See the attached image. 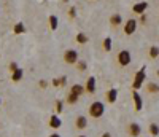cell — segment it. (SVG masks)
<instances>
[{"instance_id": "cell-1", "label": "cell", "mask_w": 159, "mask_h": 137, "mask_svg": "<svg viewBox=\"0 0 159 137\" xmlns=\"http://www.w3.org/2000/svg\"><path fill=\"white\" fill-rule=\"evenodd\" d=\"M103 113H105V105H103V102L96 101V102L91 104V107H89V115H91L92 118H96V120H97V118H102Z\"/></svg>"}, {"instance_id": "cell-2", "label": "cell", "mask_w": 159, "mask_h": 137, "mask_svg": "<svg viewBox=\"0 0 159 137\" xmlns=\"http://www.w3.org/2000/svg\"><path fill=\"white\" fill-rule=\"evenodd\" d=\"M145 80H147V67H142L140 70L135 73V77H134V81H132V89L139 91L143 86V81Z\"/></svg>"}, {"instance_id": "cell-3", "label": "cell", "mask_w": 159, "mask_h": 137, "mask_svg": "<svg viewBox=\"0 0 159 137\" xmlns=\"http://www.w3.org/2000/svg\"><path fill=\"white\" fill-rule=\"evenodd\" d=\"M130 61H132V56H130V53L127 51V50H121L118 53V64L119 65H129L130 64Z\"/></svg>"}, {"instance_id": "cell-4", "label": "cell", "mask_w": 159, "mask_h": 137, "mask_svg": "<svg viewBox=\"0 0 159 137\" xmlns=\"http://www.w3.org/2000/svg\"><path fill=\"white\" fill-rule=\"evenodd\" d=\"M64 61L67 62V64H76L78 62V53L75 50H67L64 53Z\"/></svg>"}, {"instance_id": "cell-5", "label": "cell", "mask_w": 159, "mask_h": 137, "mask_svg": "<svg viewBox=\"0 0 159 137\" xmlns=\"http://www.w3.org/2000/svg\"><path fill=\"white\" fill-rule=\"evenodd\" d=\"M132 101H134L135 110H137V112H142V108H143V101H142V97H140L139 91H135V89H132Z\"/></svg>"}, {"instance_id": "cell-6", "label": "cell", "mask_w": 159, "mask_h": 137, "mask_svg": "<svg viewBox=\"0 0 159 137\" xmlns=\"http://www.w3.org/2000/svg\"><path fill=\"white\" fill-rule=\"evenodd\" d=\"M127 131H129V135L130 137H139L142 134V128H140L139 123H129Z\"/></svg>"}, {"instance_id": "cell-7", "label": "cell", "mask_w": 159, "mask_h": 137, "mask_svg": "<svg viewBox=\"0 0 159 137\" xmlns=\"http://www.w3.org/2000/svg\"><path fill=\"white\" fill-rule=\"evenodd\" d=\"M135 29H137V21L135 19L126 21V24H124V34L126 35H132V34L135 32Z\"/></svg>"}, {"instance_id": "cell-8", "label": "cell", "mask_w": 159, "mask_h": 137, "mask_svg": "<svg viewBox=\"0 0 159 137\" xmlns=\"http://www.w3.org/2000/svg\"><path fill=\"white\" fill-rule=\"evenodd\" d=\"M75 128H76L78 131H83V129H86V128H88V118H86L84 115H80V116H76V120H75Z\"/></svg>"}, {"instance_id": "cell-9", "label": "cell", "mask_w": 159, "mask_h": 137, "mask_svg": "<svg viewBox=\"0 0 159 137\" xmlns=\"http://www.w3.org/2000/svg\"><path fill=\"white\" fill-rule=\"evenodd\" d=\"M147 8H148L147 2H139V3H135L134 7H132V11L137 13V15H143V13L147 11Z\"/></svg>"}, {"instance_id": "cell-10", "label": "cell", "mask_w": 159, "mask_h": 137, "mask_svg": "<svg viewBox=\"0 0 159 137\" xmlns=\"http://www.w3.org/2000/svg\"><path fill=\"white\" fill-rule=\"evenodd\" d=\"M105 97H107V102L108 104H115L116 99H118V89H115V88L108 89L107 94H105Z\"/></svg>"}, {"instance_id": "cell-11", "label": "cell", "mask_w": 159, "mask_h": 137, "mask_svg": "<svg viewBox=\"0 0 159 137\" xmlns=\"http://www.w3.org/2000/svg\"><path fill=\"white\" fill-rule=\"evenodd\" d=\"M86 92H89V94H94L96 92V78L94 77H89L88 78V81H86Z\"/></svg>"}, {"instance_id": "cell-12", "label": "cell", "mask_w": 159, "mask_h": 137, "mask_svg": "<svg viewBox=\"0 0 159 137\" xmlns=\"http://www.w3.org/2000/svg\"><path fill=\"white\" fill-rule=\"evenodd\" d=\"M49 126H51L52 129H59V128L62 126V120L59 118V115H51V118H49Z\"/></svg>"}, {"instance_id": "cell-13", "label": "cell", "mask_w": 159, "mask_h": 137, "mask_svg": "<svg viewBox=\"0 0 159 137\" xmlns=\"http://www.w3.org/2000/svg\"><path fill=\"white\" fill-rule=\"evenodd\" d=\"M70 92L75 94V96H78V97H81V96L86 92V88H84L83 85H73V86L70 88Z\"/></svg>"}, {"instance_id": "cell-14", "label": "cell", "mask_w": 159, "mask_h": 137, "mask_svg": "<svg viewBox=\"0 0 159 137\" xmlns=\"http://www.w3.org/2000/svg\"><path fill=\"white\" fill-rule=\"evenodd\" d=\"M110 22H111V26H113V27L121 26V22H123V18H121V15H118V13H115V15L110 18Z\"/></svg>"}, {"instance_id": "cell-15", "label": "cell", "mask_w": 159, "mask_h": 137, "mask_svg": "<svg viewBox=\"0 0 159 137\" xmlns=\"http://www.w3.org/2000/svg\"><path fill=\"white\" fill-rule=\"evenodd\" d=\"M22 68H16L15 72H13V75H11V80L15 81V83H18V81H21L22 80Z\"/></svg>"}, {"instance_id": "cell-16", "label": "cell", "mask_w": 159, "mask_h": 137, "mask_svg": "<svg viewBox=\"0 0 159 137\" xmlns=\"http://www.w3.org/2000/svg\"><path fill=\"white\" fill-rule=\"evenodd\" d=\"M147 91H148L150 94H156V92H159V85L150 81V83H147Z\"/></svg>"}, {"instance_id": "cell-17", "label": "cell", "mask_w": 159, "mask_h": 137, "mask_svg": "<svg viewBox=\"0 0 159 137\" xmlns=\"http://www.w3.org/2000/svg\"><path fill=\"white\" fill-rule=\"evenodd\" d=\"M148 131H150V134H151L153 137H157V135H159V125H156V123H151L150 128H148Z\"/></svg>"}, {"instance_id": "cell-18", "label": "cell", "mask_w": 159, "mask_h": 137, "mask_svg": "<svg viewBox=\"0 0 159 137\" xmlns=\"http://www.w3.org/2000/svg\"><path fill=\"white\" fill-rule=\"evenodd\" d=\"M49 26H51V31H56L57 29V26H59V21L54 15H51L49 16Z\"/></svg>"}, {"instance_id": "cell-19", "label": "cell", "mask_w": 159, "mask_h": 137, "mask_svg": "<svg viewBox=\"0 0 159 137\" xmlns=\"http://www.w3.org/2000/svg\"><path fill=\"white\" fill-rule=\"evenodd\" d=\"M13 31H15V34H24V32H25V27H24L22 22H18V24H15Z\"/></svg>"}, {"instance_id": "cell-20", "label": "cell", "mask_w": 159, "mask_h": 137, "mask_svg": "<svg viewBox=\"0 0 159 137\" xmlns=\"http://www.w3.org/2000/svg\"><path fill=\"white\" fill-rule=\"evenodd\" d=\"M103 50L108 51V53L111 51V38H110V37H107V38L103 40Z\"/></svg>"}, {"instance_id": "cell-21", "label": "cell", "mask_w": 159, "mask_h": 137, "mask_svg": "<svg viewBox=\"0 0 159 137\" xmlns=\"http://www.w3.org/2000/svg\"><path fill=\"white\" fill-rule=\"evenodd\" d=\"M157 56H159V48L157 46H151L150 48V58L151 59H156Z\"/></svg>"}, {"instance_id": "cell-22", "label": "cell", "mask_w": 159, "mask_h": 137, "mask_svg": "<svg viewBox=\"0 0 159 137\" xmlns=\"http://www.w3.org/2000/svg\"><path fill=\"white\" fill-rule=\"evenodd\" d=\"M54 108H56V112H57V115L64 110V102L61 101V99H57L56 102H54Z\"/></svg>"}, {"instance_id": "cell-23", "label": "cell", "mask_w": 159, "mask_h": 137, "mask_svg": "<svg viewBox=\"0 0 159 137\" xmlns=\"http://www.w3.org/2000/svg\"><path fill=\"white\" fill-rule=\"evenodd\" d=\"M76 42H78L80 45H84V43H88V37H86L84 34H78V35H76Z\"/></svg>"}, {"instance_id": "cell-24", "label": "cell", "mask_w": 159, "mask_h": 137, "mask_svg": "<svg viewBox=\"0 0 159 137\" xmlns=\"http://www.w3.org/2000/svg\"><path fill=\"white\" fill-rule=\"evenodd\" d=\"M78 99H80L78 96H75V94H72V92L67 96V102H69V104H76V102H78Z\"/></svg>"}, {"instance_id": "cell-25", "label": "cell", "mask_w": 159, "mask_h": 137, "mask_svg": "<svg viewBox=\"0 0 159 137\" xmlns=\"http://www.w3.org/2000/svg\"><path fill=\"white\" fill-rule=\"evenodd\" d=\"M76 67H78V70H80V72H83V70H86L88 64H86L84 61H80V59H78V62H76Z\"/></svg>"}, {"instance_id": "cell-26", "label": "cell", "mask_w": 159, "mask_h": 137, "mask_svg": "<svg viewBox=\"0 0 159 137\" xmlns=\"http://www.w3.org/2000/svg\"><path fill=\"white\" fill-rule=\"evenodd\" d=\"M16 68H19L16 62H11V64H10V70H11V72H15V70H16Z\"/></svg>"}, {"instance_id": "cell-27", "label": "cell", "mask_w": 159, "mask_h": 137, "mask_svg": "<svg viewBox=\"0 0 159 137\" xmlns=\"http://www.w3.org/2000/svg\"><path fill=\"white\" fill-rule=\"evenodd\" d=\"M38 85H40V88H46V86H48V83H46L45 80H40V83H38Z\"/></svg>"}, {"instance_id": "cell-28", "label": "cell", "mask_w": 159, "mask_h": 137, "mask_svg": "<svg viewBox=\"0 0 159 137\" xmlns=\"http://www.w3.org/2000/svg\"><path fill=\"white\" fill-rule=\"evenodd\" d=\"M59 81H61V86H64V85H65V81H67V77H61Z\"/></svg>"}, {"instance_id": "cell-29", "label": "cell", "mask_w": 159, "mask_h": 137, "mask_svg": "<svg viewBox=\"0 0 159 137\" xmlns=\"http://www.w3.org/2000/svg\"><path fill=\"white\" fill-rule=\"evenodd\" d=\"M52 85H54V86H61V81H59V78H54V80H52Z\"/></svg>"}, {"instance_id": "cell-30", "label": "cell", "mask_w": 159, "mask_h": 137, "mask_svg": "<svg viewBox=\"0 0 159 137\" xmlns=\"http://www.w3.org/2000/svg\"><path fill=\"white\" fill-rule=\"evenodd\" d=\"M69 15H70L72 18H75V8H70V13H69Z\"/></svg>"}, {"instance_id": "cell-31", "label": "cell", "mask_w": 159, "mask_h": 137, "mask_svg": "<svg viewBox=\"0 0 159 137\" xmlns=\"http://www.w3.org/2000/svg\"><path fill=\"white\" fill-rule=\"evenodd\" d=\"M102 137H111V134H110V132H103Z\"/></svg>"}, {"instance_id": "cell-32", "label": "cell", "mask_w": 159, "mask_h": 137, "mask_svg": "<svg viewBox=\"0 0 159 137\" xmlns=\"http://www.w3.org/2000/svg\"><path fill=\"white\" fill-rule=\"evenodd\" d=\"M49 137H61V135H59V134H57V132H54V134H51V135H49Z\"/></svg>"}, {"instance_id": "cell-33", "label": "cell", "mask_w": 159, "mask_h": 137, "mask_svg": "<svg viewBox=\"0 0 159 137\" xmlns=\"http://www.w3.org/2000/svg\"><path fill=\"white\" fill-rule=\"evenodd\" d=\"M78 137H86V135H83V134H81V135H78Z\"/></svg>"}, {"instance_id": "cell-34", "label": "cell", "mask_w": 159, "mask_h": 137, "mask_svg": "<svg viewBox=\"0 0 159 137\" xmlns=\"http://www.w3.org/2000/svg\"><path fill=\"white\" fill-rule=\"evenodd\" d=\"M157 77H159V70H157Z\"/></svg>"}]
</instances>
